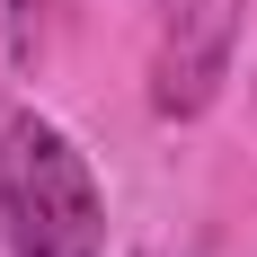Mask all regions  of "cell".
<instances>
[{"mask_svg":"<svg viewBox=\"0 0 257 257\" xmlns=\"http://www.w3.org/2000/svg\"><path fill=\"white\" fill-rule=\"evenodd\" d=\"M0 248L9 257H106L98 169L27 98H0Z\"/></svg>","mask_w":257,"mask_h":257,"instance_id":"cell-1","label":"cell"},{"mask_svg":"<svg viewBox=\"0 0 257 257\" xmlns=\"http://www.w3.org/2000/svg\"><path fill=\"white\" fill-rule=\"evenodd\" d=\"M222 62H231V9L204 0L195 18H169V53H160V71H151V106L169 124L204 115L222 98Z\"/></svg>","mask_w":257,"mask_h":257,"instance_id":"cell-2","label":"cell"},{"mask_svg":"<svg viewBox=\"0 0 257 257\" xmlns=\"http://www.w3.org/2000/svg\"><path fill=\"white\" fill-rule=\"evenodd\" d=\"M0 9H9V62H18V71H36V62L53 53V27H62V9H71V0H0Z\"/></svg>","mask_w":257,"mask_h":257,"instance_id":"cell-3","label":"cell"},{"mask_svg":"<svg viewBox=\"0 0 257 257\" xmlns=\"http://www.w3.org/2000/svg\"><path fill=\"white\" fill-rule=\"evenodd\" d=\"M160 18H195V9H204V0H151Z\"/></svg>","mask_w":257,"mask_h":257,"instance_id":"cell-4","label":"cell"}]
</instances>
